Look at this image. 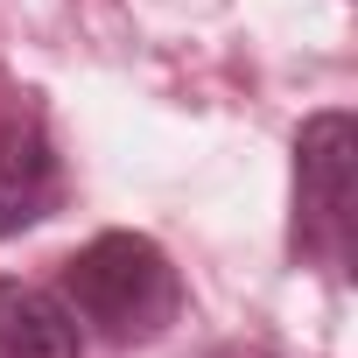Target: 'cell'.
<instances>
[{"label": "cell", "instance_id": "1", "mask_svg": "<svg viewBox=\"0 0 358 358\" xmlns=\"http://www.w3.org/2000/svg\"><path fill=\"white\" fill-rule=\"evenodd\" d=\"M64 309L92 323L113 344H148L176 323L183 309V281H176L169 253L141 232H99L92 246L71 253L64 267Z\"/></svg>", "mask_w": 358, "mask_h": 358}, {"label": "cell", "instance_id": "2", "mask_svg": "<svg viewBox=\"0 0 358 358\" xmlns=\"http://www.w3.org/2000/svg\"><path fill=\"white\" fill-rule=\"evenodd\" d=\"M351 218H358V127L351 113H316L295 141V239L323 260H344Z\"/></svg>", "mask_w": 358, "mask_h": 358}, {"label": "cell", "instance_id": "3", "mask_svg": "<svg viewBox=\"0 0 358 358\" xmlns=\"http://www.w3.org/2000/svg\"><path fill=\"white\" fill-rule=\"evenodd\" d=\"M57 197V155L43 141V127L8 120L0 127V239H15L22 225H36Z\"/></svg>", "mask_w": 358, "mask_h": 358}, {"label": "cell", "instance_id": "4", "mask_svg": "<svg viewBox=\"0 0 358 358\" xmlns=\"http://www.w3.org/2000/svg\"><path fill=\"white\" fill-rule=\"evenodd\" d=\"M85 330L78 316L29 281H0V358H78Z\"/></svg>", "mask_w": 358, "mask_h": 358}]
</instances>
